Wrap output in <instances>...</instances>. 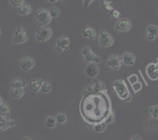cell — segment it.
Instances as JSON below:
<instances>
[{
	"mask_svg": "<svg viewBox=\"0 0 158 140\" xmlns=\"http://www.w3.org/2000/svg\"><path fill=\"white\" fill-rule=\"evenodd\" d=\"M94 0H84V8L86 9V8L89 7V6L90 5V3L92 2Z\"/></svg>",
	"mask_w": 158,
	"mask_h": 140,
	"instance_id": "cell-34",
	"label": "cell"
},
{
	"mask_svg": "<svg viewBox=\"0 0 158 140\" xmlns=\"http://www.w3.org/2000/svg\"><path fill=\"white\" fill-rule=\"evenodd\" d=\"M131 140H142V138H140V136H139V135H134V136L131 138Z\"/></svg>",
	"mask_w": 158,
	"mask_h": 140,
	"instance_id": "cell-35",
	"label": "cell"
},
{
	"mask_svg": "<svg viewBox=\"0 0 158 140\" xmlns=\"http://www.w3.org/2000/svg\"><path fill=\"white\" fill-rule=\"evenodd\" d=\"M10 94L13 98H20L24 95V89L23 88H12L10 91Z\"/></svg>",
	"mask_w": 158,
	"mask_h": 140,
	"instance_id": "cell-18",
	"label": "cell"
},
{
	"mask_svg": "<svg viewBox=\"0 0 158 140\" xmlns=\"http://www.w3.org/2000/svg\"><path fill=\"white\" fill-rule=\"evenodd\" d=\"M114 120H115V115H114V112H111L109 114L107 118H106V122H106V124H107V123H112L114 122Z\"/></svg>",
	"mask_w": 158,
	"mask_h": 140,
	"instance_id": "cell-33",
	"label": "cell"
},
{
	"mask_svg": "<svg viewBox=\"0 0 158 140\" xmlns=\"http://www.w3.org/2000/svg\"><path fill=\"white\" fill-rule=\"evenodd\" d=\"M113 87L115 89L116 92L117 93L118 96L123 100H127V98L130 96L131 94L129 93L127 85L125 84L124 81L122 79L117 80L113 85Z\"/></svg>",
	"mask_w": 158,
	"mask_h": 140,
	"instance_id": "cell-1",
	"label": "cell"
},
{
	"mask_svg": "<svg viewBox=\"0 0 158 140\" xmlns=\"http://www.w3.org/2000/svg\"><path fill=\"white\" fill-rule=\"evenodd\" d=\"M120 15H121V13H120V11H118L117 9H114L111 11L110 14V17H112V18L117 19V18H120Z\"/></svg>",
	"mask_w": 158,
	"mask_h": 140,
	"instance_id": "cell-30",
	"label": "cell"
},
{
	"mask_svg": "<svg viewBox=\"0 0 158 140\" xmlns=\"http://www.w3.org/2000/svg\"><path fill=\"white\" fill-rule=\"evenodd\" d=\"M35 38L40 42H46L52 37V29L49 26H42L37 28L35 31Z\"/></svg>",
	"mask_w": 158,
	"mask_h": 140,
	"instance_id": "cell-2",
	"label": "cell"
},
{
	"mask_svg": "<svg viewBox=\"0 0 158 140\" xmlns=\"http://www.w3.org/2000/svg\"><path fill=\"white\" fill-rule=\"evenodd\" d=\"M149 111L154 118H158V106H151V107L150 108Z\"/></svg>",
	"mask_w": 158,
	"mask_h": 140,
	"instance_id": "cell-28",
	"label": "cell"
},
{
	"mask_svg": "<svg viewBox=\"0 0 158 140\" xmlns=\"http://www.w3.org/2000/svg\"><path fill=\"white\" fill-rule=\"evenodd\" d=\"M35 16H36L39 22L40 23H42V24L45 25V26L50 23L51 20H52V16L50 15V12L46 9H42L40 10H39L35 13Z\"/></svg>",
	"mask_w": 158,
	"mask_h": 140,
	"instance_id": "cell-3",
	"label": "cell"
},
{
	"mask_svg": "<svg viewBox=\"0 0 158 140\" xmlns=\"http://www.w3.org/2000/svg\"><path fill=\"white\" fill-rule=\"evenodd\" d=\"M123 60L124 63L127 66H134L136 62V55L133 53L126 52L123 55Z\"/></svg>",
	"mask_w": 158,
	"mask_h": 140,
	"instance_id": "cell-15",
	"label": "cell"
},
{
	"mask_svg": "<svg viewBox=\"0 0 158 140\" xmlns=\"http://www.w3.org/2000/svg\"><path fill=\"white\" fill-rule=\"evenodd\" d=\"M32 12V7H31L30 5L24 4L22 6H20V7H19V12L21 13L22 15H29V14H30Z\"/></svg>",
	"mask_w": 158,
	"mask_h": 140,
	"instance_id": "cell-21",
	"label": "cell"
},
{
	"mask_svg": "<svg viewBox=\"0 0 158 140\" xmlns=\"http://www.w3.org/2000/svg\"><path fill=\"white\" fill-rule=\"evenodd\" d=\"M94 130L97 132H103L106 129V123L101 122L94 126Z\"/></svg>",
	"mask_w": 158,
	"mask_h": 140,
	"instance_id": "cell-25",
	"label": "cell"
},
{
	"mask_svg": "<svg viewBox=\"0 0 158 140\" xmlns=\"http://www.w3.org/2000/svg\"><path fill=\"white\" fill-rule=\"evenodd\" d=\"M56 118H55L54 116H49L48 117L47 119H46V125L47 127L52 129V128L56 127Z\"/></svg>",
	"mask_w": 158,
	"mask_h": 140,
	"instance_id": "cell-24",
	"label": "cell"
},
{
	"mask_svg": "<svg viewBox=\"0 0 158 140\" xmlns=\"http://www.w3.org/2000/svg\"><path fill=\"white\" fill-rule=\"evenodd\" d=\"M12 39H13L14 42L18 43V44H23V43L27 42L29 39V36H28L26 29L23 27L19 28L15 32V35L12 38Z\"/></svg>",
	"mask_w": 158,
	"mask_h": 140,
	"instance_id": "cell-4",
	"label": "cell"
},
{
	"mask_svg": "<svg viewBox=\"0 0 158 140\" xmlns=\"http://www.w3.org/2000/svg\"><path fill=\"white\" fill-rule=\"evenodd\" d=\"M43 83H44V82L41 78H33L32 80H31L30 83H29V87H30L31 90L37 92L41 90L42 86H43Z\"/></svg>",
	"mask_w": 158,
	"mask_h": 140,
	"instance_id": "cell-14",
	"label": "cell"
},
{
	"mask_svg": "<svg viewBox=\"0 0 158 140\" xmlns=\"http://www.w3.org/2000/svg\"><path fill=\"white\" fill-rule=\"evenodd\" d=\"M148 39L151 41L155 39L158 36V26H149L148 27Z\"/></svg>",
	"mask_w": 158,
	"mask_h": 140,
	"instance_id": "cell-17",
	"label": "cell"
},
{
	"mask_svg": "<svg viewBox=\"0 0 158 140\" xmlns=\"http://www.w3.org/2000/svg\"><path fill=\"white\" fill-rule=\"evenodd\" d=\"M41 90L43 91L45 93H49V92H51L52 90V86L49 82H44V83L43 84L41 88Z\"/></svg>",
	"mask_w": 158,
	"mask_h": 140,
	"instance_id": "cell-26",
	"label": "cell"
},
{
	"mask_svg": "<svg viewBox=\"0 0 158 140\" xmlns=\"http://www.w3.org/2000/svg\"><path fill=\"white\" fill-rule=\"evenodd\" d=\"M23 140H32V139L30 138V137L27 136V137H25V138H23Z\"/></svg>",
	"mask_w": 158,
	"mask_h": 140,
	"instance_id": "cell-37",
	"label": "cell"
},
{
	"mask_svg": "<svg viewBox=\"0 0 158 140\" xmlns=\"http://www.w3.org/2000/svg\"><path fill=\"white\" fill-rule=\"evenodd\" d=\"M114 38L111 35H110L106 30H102L100 32V43L101 46L104 47H110L114 44Z\"/></svg>",
	"mask_w": 158,
	"mask_h": 140,
	"instance_id": "cell-5",
	"label": "cell"
},
{
	"mask_svg": "<svg viewBox=\"0 0 158 140\" xmlns=\"http://www.w3.org/2000/svg\"><path fill=\"white\" fill-rule=\"evenodd\" d=\"M57 52H63L69 49V38L68 36H63L56 40Z\"/></svg>",
	"mask_w": 158,
	"mask_h": 140,
	"instance_id": "cell-8",
	"label": "cell"
},
{
	"mask_svg": "<svg viewBox=\"0 0 158 140\" xmlns=\"http://www.w3.org/2000/svg\"><path fill=\"white\" fill-rule=\"evenodd\" d=\"M35 60H34L32 57H26V58H23L19 63L21 68L23 69V71H25V72H28V71L30 70L31 69H32V68L35 66Z\"/></svg>",
	"mask_w": 158,
	"mask_h": 140,
	"instance_id": "cell-9",
	"label": "cell"
},
{
	"mask_svg": "<svg viewBox=\"0 0 158 140\" xmlns=\"http://www.w3.org/2000/svg\"><path fill=\"white\" fill-rule=\"evenodd\" d=\"M147 74L150 78L153 80H156L158 78V67L157 65L151 64L147 68Z\"/></svg>",
	"mask_w": 158,
	"mask_h": 140,
	"instance_id": "cell-13",
	"label": "cell"
},
{
	"mask_svg": "<svg viewBox=\"0 0 158 140\" xmlns=\"http://www.w3.org/2000/svg\"><path fill=\"white\" fill-rule=\"evenodd\" d=\"M66 119H67V118H66V115H65V114H63V113L59 114V115L56 116L57 122H60V123L66 122Z\"/></svg>",
	"mask_w": 158,
	"mask_h": 140,
	"instance_id": "cell-31",
	"label": "cell"
},
{
	"mask_svg": "<svg viewBox=\"0 0 158 140\" xmlns=\"http://www.w3.org/2000/svg\"><path fill=\"white\" fill-rule=\"evenodd\" d=\"M17 124H18L17 121L6 118V117H1V119H0V131L3 132L6 129H9V127H12V126H15Z\"/></svg>",
	"mask_w": 158,
	"mask_h": 140,
	"instance_id": "cell-11",
	"label": "cell"
},
{
	"mask_svg": "<svg viewBox=\"0 0 158 140\" xmlns=\"http://www.w3.org/2000/svg\"><path fill=\"white\" fill-rule=\"evenodd\" d=\"M86 73L89 77L94 78V77L97 76L99 75V73H100V69L94 63L89 64L86 68Z\"/></svg>",
	"mask_w": 158,
	"mask_h": 140,
	"instance_id": "cell-12",
	"label": "cell"
},
{
	"mask_svg": "<svg viewBox=\"0 0 158 140\" xmlns=\"http://www.w3.org/2000/svg\"><path fill=\"white\" fill-rule=\"evenodd\" d=\"M97 91L96 89H94V87H92V86H88L84 90V95H93V94H96L97 93Z\"/></svg>",
	"mask_w": 158,
	"mask_h": 140,
	"instance_id": "cell-27",
	"label": "cell"
},
{
	"mask_svg": "<svg viewBox=\"0 0 158 140\" xmlns=\"http://www.w3.org/2000/svg\"><path fill=\"white\" fill-rule=\"evenodd\" d=\"M94 89H96L97 92H102V91L106 90V86L103 84V82H101L100 81L97 79H94Z\"/></svg>",
	"mask_w": 158,
	"mask_h": 140,
	"instance_id": "cell-23",
	"label": "cell"
},
{
	"mask_svg": "<svg viewBox=\"0 0 158 140\" xmlns=\"http://www.w3.org/2000/svg\"><path fill=\"white\" fill-rule=\"evenodd\" d=\"M47 1L50 2H57L63 1V0H47Z\"/></svg>",
	"mask_w": 158,
	"mask_h": 140,
	"instance_id": "cell-36",
	"label": "cell"
},
{
	"mask_svg": "<svg viewBox=\"0 0 158 140\" xmlns=\"http://www.w3.org/2000/svg\"><path fill=\"white\" fill-rule=\"evenodd\" d=\"M122 60H123V58H120L117 54H114L107 60V65L108 66L112 67L115 70L119 71L120 69V68H121Z\"/></svg>",
	"mask_w": 158,
	"mask_h": 140,
	"instance_id": "cell-7",
	"label": "cell"
},
{
	"mask_svg": "<svg viewBox=\"0 0 158 140\" xmlns=\"http://www.w3.org/2000/svg\"><path fill=\"white\" fill-rule=\"evenodd\" d=\"M12 88H23L24 89L26 86V81L23 78H17L12 81Z\"/></svg>",
	"mask_w": 158,
	"mask_h": 140,
	"instance_id": "cell-19",
	"label": "cell"
},
{
	"mask_svg": "<svg viewBox=\"0 0 158 140\" xmlns=\"http://www.w3.org/2000/svg\"><path fill=\"white\" fill-rule=\"evenodd\" d=\"M103 8L106 11H112L114 9V4L110 0H101Z\"/></svg>",
	"mask_w": 158,
	"mask_h": 140,
	"instance_id": "cell-22",
	"label": "cell"
},
{
	"mask_svg": "<svg viewBox=\"0 0 158 140\" xmlns=\"http://www.w3.org/2000/svg\"><path fill=\"white\" fill-rule=\"evenodd\" d=\"M49 12H50V15L51 16H52V18H57L60 14V10H59L58 8L56 7L52 8V9L49 10Z\"/></svg>",
	"mask_w": 158,
	"mask_h": 140,
	"instance_id": "cell-29",
	"label": "cell"
},
{
	"mask_svg": "<svg viewBox=\"0 0 158 140\" xmlns=\"http://www.w3.org/2000/svg\"><path fill=\"white\" fill-rule=\"evenodd\" d=\"M83 54L85 55L86 61H87L88 62H93L99 63L101 62V58H100L98 55H95V54L92 52L90 47H89V46H85V47L83 48Z\"/></svg>",
	"mask_w": 158,
	"mask_h": 140,
	"instance_id": "cell-6",
	"label": "cell"
},
{
	"mask_svg": "<svg viewBox=\"0 0 158 140\" xmlns=\"http://www.w3.org/2000/svg\"><path fill=\"white\" fill-rule=\"evenodd\" d=\"M83 33L85 37L90 38L92 40L95 39L96 37H97V32H96L95 29L92 27H89V26L83 28Z\"/></svg>",
	"mask_w": 158,
	"mask_h": 140,
	"instance_id": "cell-16",
	"label": "cell"
},
{
	"mask_svg": "<svg viewBox=\"0 0 158 140\" xmlns=\"http://www.w3.org/2000/svg\"><path fill=\"white\" fill-rule=\"evenodd\" d=\"M10 106L6 103H2L0 105V115L2 117L9 116L10 114Z\"/></svg>",
	"mask_w": 158,
	"mask_h": 140,
	"instance_id": "cell-20",
	"label": "cell"
},
{
	"mask_svg": "<svg viewBox=\"0 0 158 140\" xmlns=\"http://www.w3.org/2000/svg\"><path fill=\"white\" fill-rule=\"evenodd\" d=\"M10 2L16 7H20L25 4V0H9Z\"/></svg>",
	"mask_w": 158,
	"mask_h": 140,
	"instance_id": "cell-32",
	"label": "cell"
},
{
	"mask_svg": "<svg viewBox=\"0 0 158 140\" xmlns=\"http://www.w3.org/2000/svg\"><path fill=\"white\" fill-rule=\"evenodd\" d=\"M132 27V23L127 18H123V19L120 20L116 25V29L122 32H127Z\"/></svg>",
	"mask_w": 158,
	"mask_h": 140,
	"instance_id": "cell-10",
	"label": "cell"
}]
</instances>
